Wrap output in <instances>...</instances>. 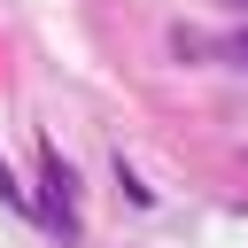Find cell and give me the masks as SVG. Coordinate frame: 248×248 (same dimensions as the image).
<instances>
[{
	"mask_svg": "<svg viewBox=\"0 0 248 248\" xmlns=\"http://www.w3.org/2000/svg\"><path fill=\"white\" fill-rule=\"evenodd\" d=\"M46 209H54V225H62V232L78 225V209H70V170H62V155H46Z\"/></svg>",
	"mask_w": 248,
	"mask_h": 248,
	"instance_id": "6da1fadb",
	"label": "cell"
}]
</instances>
